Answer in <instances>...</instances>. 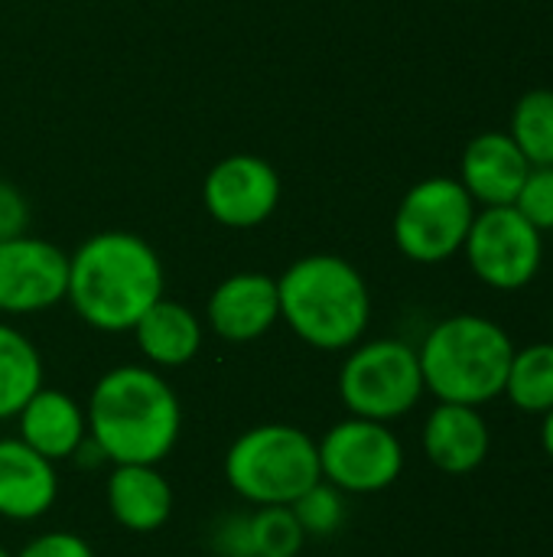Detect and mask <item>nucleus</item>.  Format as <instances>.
Segmentation results:
<instances>
[{"label": "nucleus", "instance_id": "nucleus-1", "mask_svg": "<svg viewBox=\"0 0 553 557\" xmlns=\"http://www.w3.org/2000/svg\"><path fill=\"white\" fill-rule=\"evenodd\" d=\"M163 261L134 232H98L68 255L65 300L98 333H130L163 297Z\"/></svg>", "mask_w": 553, "mask_h": 557}, {"label": "nucleus", "instance_id": "nucleus-2", "mask_svg": "<svg viewBox=\"0 0 553 557\" xmlns=\"http://www.w3.org/2000/svg\"><path fill=\"white\" fill-rule=\"evenodd\" d=\"M88 437L108 463H160L183 431V405L150 366L108 369L85 405Z\"/></svg>", "mask_w": 553, "mask_h": 557}, {"label": "nucleus", "instance_id": "nucleus-3", "mask_svg": "<svg viewBox=\"0 0 553 557\" xmlns=\"http://www.w3.org/2000/svg\"><path fill=\"white\" fill-rule=\"evenodd\" d=\"M280 320L313 349L342 352L362 343L372 294L362 271L339 255H306L277 277Z\"/></svg>", "mask_w": 553, "mask_h": 557}, {"label": "nucleus", "instance_id": "nucleus-4", "mask_svg": "<svg viewBox=\"0 0 553 557\" xmlns=\"http://www.w3.org/2000/svg\"><path fill=\"white\" fill-rule=\"evenodd\" d=\"M512 356V336L479 313L440 320L417 349L424 388L437 401L473 408H482L505 392Z\"/></svg>", "mask_w": 553, "mask_h": 557}, {"label": "nucleus", "instance_id": "nucleus-5", "mask_svg": "<svg viewBox=\"0 0 553 557\" xmlns=\"http://www.w3.org/2000/svg\"><path fill=\"white\" fill-rule=\"evenodd\" d=\"M225 483L251 506H293L323 480L316 441L293 424H257L225 454Z\"/></svg>", "mask_w": 553, "mask_h": 557}, {"label": "nucleus", "instance_id": "nucleus-6", "mask_svg": "<svg viewBox=\"0 0 553 557\" xmlns=\"http://www.w3.org/2000/svg\"><path fill=\"white\" fill-rule=\"evenodd\" d=\"M417 349L404 339L355 343L339 369V398L352 418L391 424L424 398Z\"/></svg>", "mask_w": 553, "mask_h": 557}, {"label": "nucleus", "instance_id": "nucleus-7", "mask_svg": "<svg viewBox=\"0 0 553 557\" xmlns=\"http://www.w3.org/2000/svg\"><path fill=\"white\" fill-rule=\"evenodd\" d=\"M476 202L453 176H427L414 183L394 212V245L407 261L443 264L463 251L476 219Z\"/></svg>", "mask_w": 553, "mask_h": 557}, {"label": "nucleus", "instance_id": "nucleus-8", "mask_svg": "<svg viewBox=\"0 0 553 557\" xmlns=\"http://www.w3.org/2000/svg\"><path fill=\"white\" fill-rule=\"evenodd\" d=\"M319 447V470L339 493L372 496L398 483L404 470V447L398 434L368 418H345L332 424Z\"/></svg>", "mask_w": 553, "mask_h": 557}, {"label": "nucleus", "instance_id": "nucleus-9", "mask_svg": "<svg viewBox=\"0 0 553 557\" xmlns=\"http://www.w3.org/2000/svg\"><path fill=\"white\" fill-rule=\"evenodd\" d=\"M463 255L486 287L521 290L541 271L544 232L535 228L515 206H492L476 212Z\"/></svg>", "mask_w": 553, "mask_h": 557}, {"label": "nucleus", "instance_id": "nucleus-10", "mask_svg": "<svg viewBox=\"0 0 553 557\" xmlns=\"http://www.w3.org/2000/svg\"><path fill=\"white\" fill-rule=\"evenodd\" d=\"M202 206L225 228H257L280 206V176L264 157H222L202 180Z\"/></svg>", "mask_w": 553, "mask_h": 557}, {"label": "nucleus", "instance_id": "nucleus-11", "mask_svg": "<svg viewBox=\"0 0 553 557\" xmlns=\"http://www.w3.org/2000/svg\"><path fill=\"white\" fill-rule=\"evenodd\" d=\"M68 255L46 238L16 235L0 242V313H42L65 300Z\"/></svg>", "mask_w": 553, "mask_h": 557}, {"label": "nucleus", "instance_id": "nucleus-12", "mask_svg": "<svg viewBox=\"0 0 553 557\" xmlns=\"http://www.w3.org/2000/svg\"><path fill=\"white\" fill-rule=\"evenodd\" d=\"M212 333L225 343H254L280 320L277 277L261 271H238L225 277L205 304Z\"/></svg>", "mask_w": 553, "mask_h": 557}, {"label": "nucleus", "instance_id": "nucleus-13", "mask_svg": "<svg viewBox=\"0 0 553 557\" xmlns=\"http://www.w3.org/2000/svg\"><path fill=\"white\" fill-rule=\"evenodd\" d=\"M528 170L531 163L508 131H482L463 150L460 183L476 206H515Z\"/></svg>", "mask_w": 553, "mask_h": 557}, {"label": "nucleus", "instance_id": "nucleus-14", "mask_svg": "<svg viewBox=\"0 0 553 557\" xmlns=\"http://www.w3.org/2000/svg\"><path fill=\"white\" fill-rule=\"evenodd\" d=\"M489 424L473 405L440 401L424 421V454L437 470L450 476H466L479 470L489 457Z\"/></svg>", "mask_w": 553, "mask_h": 557}, {"label": "nucleus", "instance_id": "nucleus-15", "mask_svg": "<svg viewBox=\"0 0 553 557\" xmlns=\"http://www.w3.org/2000/svg\"><path fill=\"white\" fill-rule=\"evenodd\" d=\"M59 499L55 463L36 454L20 437L0 441V516L10 522H33Z\"/></svg>", "mask_w": 553, "mask_h": 557}, {"label": "nucleus", "instance_id": "nucleus-16", "mask_svg": "<svg viewBox=\"0 0 553 557\" xmlns=\"http://www.w3.org/2000/svg\"><path fill=\"white\" fill-rule=\"evenodd\" d=\"M114 522L134 535L156 532L173 516V490L156 463H117L104 486Z\"/></svg>", "mask_w": 553, "mask_h": 557}, {"label": "nucleus", "instance_id": "nucleus-17", "mask_svg": "<svg viewBox=\"0 0 553 557\" xmlns=\"http://www.w3.org/2000/svg\"><path fill=\"white\" fill-rule=\"evenodd\" d=\"M16 421H20V441L52 463L75 457V450L88 437L85 408L68 392L59 388H39L23 405Z\"/></svg>", "mask_w": 553, "mask_h": 557}, {"label": "nucleus", "instance_id": "nucleus-18", "mask_svg": "<svg viewBox=\"0 0 553 557\" xmlns=\"http://www.w3.org/2000/svg\"><path fill=\"white\" fill-rule=\"evenodd\" d=\"M134 339L143 359L156 369H179L192 362L202 349V323L199 317L179 304L160 297L137 323H134Z\"/></svg>", "mask_w": 553, "mask_h": 557}, {"label": "nucleus", "instance_id": "nucleus-19", "mask_svg": "<svg viewBox=\"0 0 553 557\" xmlns=\"http://www.w3.org/2000/svg\"><path fill=\"white\" fill-rule=\"evenodd\" d=\"M42 388V356L16 326L0 320V421L16 418Z\"/></svg>", "mask_w": 553, "mask_h": 557}, {"label": "nucleus", "instance_id": "nucleus-20", "mask_svg": "<svg viewBox=\"0 0 553 557\" xmlns=\"http://www.w3.org/2000/svg\"><path fill=\"white\" fill-rule=\"evenodd\" d=\"M502 395L525 414H548L551 411L553 343H531L525 349H515Z\"/></svg>", "mask_w": 553, "mask_h": 557}, {"label": "nucleus", "instance_id": "nucleus-21", "mask_svg": "<svg viewBox=\"0 0 553 557\" xmlns=\"http://www.w3.org/2000/svg\"><path fill=\"white\" fill-rule=\"evenodd\" d=\"M508 134L531 166H553V88H531L518 98Z\"/></svg>", "mask_w": 553, "mask_h": 557}, {"label": "nucleus", "instance_id": "nucleus-22", "mask_svg": "<svg viewBox=\"0 0 553 557\" xmlns=\"http://www.w3.org/2000/svg\"><path fill=\"white\" fill-rule=\"evenodd\" d=\"M248 539L254 557H297L306 542L290 506H257L248 516Z\"/></svg>", "mask_w": 553, "mask_h": 557}, {"label": "nucleus", "instance_id": "nucleus-23", "mask_svg": "<svg viewBox=\"0 0 553 557\" xmlns=\"http://www.w3.org/2000/svg\"><path fill=\"white\" fill-rule=\"evenodd\" d=\"M290 509H293L303 535H316V539L336 535L339 525H342V519H345V499L326 480H319L316 486H310Z\"/></svg>", "mask_w": 553, "mask_h": 557}, {"label": "nucleus", "instance_id": "nucleus-24", "mask_svg": "<svg viewBox=\"0 0 553 557\" xmlns=\"http://www.w3.org/2000/svg\"><path fill=\"white\" fill-rule=\"evenodd\" d=\"M515 209L541 232H551L553 228V166H531L521 189H518V199H515Z\"/></svg>", "mask_w": 553, "mask_h": 557}, {"label": "nucleus", "instance_id": "nucleus-25", "mask_svg": "<svg viewBox=\"0 0 553 557\" xmlns=\"http://www.w3.org/2000/svg\"><path fill=\"white\" fill-rule=\"evenodd\" d=\"M16 557H95L91 545L75 532H46L23 545Z\"/></svg>", "mask_w": 553, "mask_h": 557}, {"label": "nucleus", "instance_id": "nucleus-26", "mask_svg": "<svg viewBox=\"0 0 553 557\" xmlns=\"http://www.w3.org/2000/svg\"><path fill=\"white\" fill-rule=\"evenodd\" d=\"M26 228H29V202L13 183L0 176V242L26 235Z\"/></svg>", "mask_w": 553, "mask_h": 557}, {"label": "nucleus", "instance_id": "nucleus-27", "mask_svg": "<svg viewBox=\"0 0 553 557\" xmlns=\"http://www.w3.org/2000/svg\"><path fill=\"white\" fill-rule=\"evenodd\" d=\"M212 545L222 557H254L251 555V539H248V516H231L225 519L215 535Z\"/></svg>", "mask_w": 553, "mask_h": 557}, {"label": "nucleus", "instance_id": "nucleus-28", "mask_svg": "<svg viewBox=\"0 0 553 557\" xmlns=\"http://www.w3.org/2000/svg\"><path fill=\"white\" fill-rule=\"evenodd\" d=\"M541 418H544V424H541V444H544L548 457L553 460V408L548 414H541Z\"/></svg>", "mask_w": 553, "mask_h": 557}, {"label": "nucleus", "instance_id": "nucleus-29", "mask_svg": "<svg viewBox=\"0 0 553 557\" xmlns=\"http://www.w3.org/2000/svg\"><path fill=\"white\" fill-rule=\"evenodd\" d=\"M0 557H13V555H10V552H7V548H0Z\"/></svg>", "mask_w": 553, "mask_h": 557}]
</instances>
